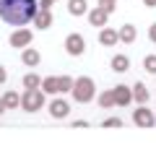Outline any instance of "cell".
Masks as SVG:
<instances>
[{"instance_id": "cell-1", "label": "cell", "mask_w": 156, "mask_h": 143, "mask_svg": "<svg viewBox=\"0 0 156 143\" xmlns=\"http://www.w3.org/2000/svg\"><path fill=\"white\" fill-rule=\"evenodd\" d=\"M39 11L37 0H0V18L11 26H23Z\"/></svg>"}, {"instance_id": "cell-2", "label": "cell", "mask_w": 156, "mask_h": 143, "mask_svg": "<svg viewBox=\"0 0 156 143\" xmlns=\"http://www.w3.org/2000/svg\"><path fill=\"white\" fill-rule=\"evenodd\" d=\"M73 99L78 102V104H89L91 99H94V81H91L89 76H81L73 81Z\"/></svg>"}, {"instance_id": "cell-3", "label": "cell", "mask_w": 156, "mask_h": 143, "mask_svg": "<svg viewBox=\"0 0 156 143\" xmlns=\"http://www.w3.org/2000/svg\"><path fill=\"white\" fill-rule=\"evenodd\" d=\"M42 104H44V91L42 88H26L21 96V107L26 112H37L42 109Z\"/></svg>"}, {"instance_id": "cell-4", "label": "cell", "mask_w": 156, "mask_h": 143, "mask_svg": "<svg viewBox=\"0 0 156 143\" xmlns=\"http://www.w3.org/2000/svg\"><path fill=\"white\" fill-rule=\"evenodd\" d=\"M65 52H68V55H73V57H81L86 52L83 37H81V34H68V37H65Z\"/></svg>"}, {"instance_id": "cell-5", "label": "cell", "mask_w": 156, "mask_h": 143, "mask_svg": "<svg viewBox=\"0 0 156 143\" xmlns=\"http://www.w3.org/2000/svg\"><path fill=\"white\" fill-rule=\"evenodd\" d=\"M133 122H135L138 127H154L156 117H154V112H151V109H146V107H138V109L133 112Z\"/></svg>"}, {"instance_id": "cell-6", "label": "cell", "mask_w": 156, "mask_h": 143, "mask_svg": "<svg viewBox=\"0 0 156 143\" xmlns=\"http://www.w3.org/2000/svg\"><path fill=\"white\" fill-rule=\"evenodd\" d=\"M31 21L37 23V29H39V31L50 29V26H52V13H50V8H39V11L34 13V18H31Z\"/></svg>"}, {"instance_id": "cell-7", "label": "cell", "mask_w": 156, "mask_h": 143, "mask_svg": "<svg viewBox=\"0 0 156 143\" xmlns=\"http://www.w3.org/2000/svg\"><path fill=\"white\" fill-rule=\"evenodd\" d=\"M68 112H70V104H68L65 99H52V104H50V115L55 117V120L68 117Z\"/></svg>"}, {"instance_id": "cell-8", "label": "cell", "mask_w": 156, "mask_h": 143, "mask_svg": "<svg viewBox=\"0 0 156 143\" xmlns=\"http://www.w3.org/2000/svg\"><path fill=\"white\" fill-rule=\"evenodd\" d=\"M112 96H115V104L128 107L130 99H133V91H130L128 86H117V88H112Z\"/></svg>"}, {"instance_id": "cell-9", "label": "cell", "mask_w": 156, "mask_h": 143, "mask_svg": "<svg viewBox=\"0 0 156 143\" xmlns=\"http://www.w3.org/2000/svg\"><path fill=\"white\" fill-rule=\"evenodd\" d=\"M31 42V31L29 29H18V31H13L11 34V47H26V44Z\"/></svg>"}, {"instance_id": "cell-10", "label": "cell", "mask_w": 156, "mask_h": 143, "mask_svg": "<svg viewBox=\"0 0 156 143\" xmlns=\"http://www.w3.org/2000/svg\"><path fill=\"white\" fill-rule=\"evenodd\" d=\"M117 39L125 42V44H133L135 42V26H133V23H125V26L117 31Z\"/></svg>"}, {"instance_id": "cell-11", "label": "cell", "mask_w": 156, "mask_h": 143, "mask_svg": "<svg viewBox=\"0 0 156 143\" xmlns=\"http://www.w3.org/2000/svg\"><path fill=\"white\" fill-rule=\"evenodd\" d=\"M107 16H109V13H107L104 8L89 11V23H91V26H104V23H107Z\"/></svg>"}, {"instance_id": "cell-12", "label": "cell", "mask_w": 156, "mask_h": 143, "mask_svg": "<svg viewBox=\"0 0 156 143\" xmlns=\"http://www.w3.org/2000/svg\"><path fill=\"white\" fill-rule=\"evenodd\" d=\"M21 63H23V65L37 68L39 63H42V55H39L37 50H23V52H21Z\"/></svg>"}, {"instance_id": "cell-13", "label": "cell", "mask_w": 156, "mask_h": 143, "mask_svg": "<svg viewBox=\"0 0 156 143\" xmlns=\"http://www.w3.org/2000/svg\"><path fill=\"white\" fill-rule=\"evenodd\" d=\"M86 11H89L86 0H68V13L70 16H83Z\"/></svg>"}, {"instance_id": "cell-14", "label": "cell", "mask_w": 156, "mask_h": 143, "mask_svg": "<svg viewBox=\"0 0 156 143\" xmlns=\"http://www.w3.org/2000/svg\"><path fill=\"white\" fill-rule=\"evenodd\" d=\"M109 65H112V70H115V73H125V70L130 68V60H128L125 55H115V57L109 60Z\"/></svg>"}, {"instance_id": "cell-15", "label": "cell", "mask_w": 156, "mask_h": 143, "mask_svg": "<svg viewBox=\"0 0 156 143\" xmlns=\"http://www.w3.org/2000/svg\"><path fill=\"white\" fill-rule=\"evenodd\" d=\"M133 99L138 102V104H146V102H148V88H146L140 81L133 86Z\"/></svg>"}, {"instance_id": "cell-16", "label": "cell", "mask_w": 156, "mask_h": 143, "mask_svg": "<svg viewBox=\"0 0 156 143\" xmlns=\"http://www.w3.org/2000/svg\"><path fill=\"white\" fill-rule=\"evenodd\" d=\"M99 42L104 44V47H112V44H117V31H115V29H101Z\"/></svg>"}, {"instance_id": "cell-17", "label": "cell", "mask_w": 156, "mask_h": 143, "mask_svg": "<svg viewBox=\"0 0 156 143\" xmlns=\"http://www.w3.org/2000/svg\"><path fill=\"white\" fill-rule=\"evenodd\" d=\"M3 104H5V109H13V107L21 104V96H18L16 91H5L3 94Z\"/></svg>"}, {"instance_id": "cell-18", "label": "cell", "mask_w": 156, "mask_h": 143, "mask_svg": "<svg viewBox=\"0 0 156 143\" xmlns=\"http://www.w3.org/2000/svg\"><path fill=\"white\" fill-rule=\"evenodd\" d=\"M39 86H42V91H44V94H57V78H55V76L42 78V83H39Z\"/></svg>"}, {"instance_id": "cell-19", "label": "cell", "mask_w": 156, "mask_h": 143, "mask_svg": "<svg viewBox=\"0 0 156 143\" xmlns=\"http://www.w3.org/2000/svg\"><path fill=\"white\" fill-rule=\"evenodd\" d=\"M39 83H42V78H39L37 73H26V76H23V86L26 88H39Z\"/></svg>"}, {"instance_id": "cell-20", "label": "cell", "mask_w": 156, "mask_h": 143, "mask_svg": "<svg viewBox=\"0 0 156 143\" xmlns=\"http://www.w3.org/2000/svg\"><path fill=\"white\" fill-rule=\"evenodd\" d=\"M73 88V78L70 76H60L57 78V91H70Z\"/></svg>"}, {"instance_id": "cell-21", "label": "cell", "mask_w": 156, "mask_h": 143, "mask_svg": "<svg viewBox=\"0 0 156 143\" xmlns=\"http://www.w3.org/2000/svg\"><path fill=\"white\" fill-rule=\"evenodd\" d=\"M99 104L104 107V109H109V107H115V96H112V91H104L99 96Z\"/></svg>"}, {"instance_id": "cell-22", "label": "cell", "mask_w": 156, "mask_h": 143, "mask_svg": "<svg viewBox=\"0 0 156 143\" xmlns=\"http://www.w3.org/2000/svg\"><path fill=\"white\" fill-rule=\"evenodd\" d=\"M143 65H146V70H148V73H154V76H156V55H146Z\"/></svg>"}, {"instance_id": "cell-23", "label": "cell", "mask_w": 156, "mask_h": 143, "mask_svg": "<svg viewBox=\"0 0 156 143\" xmlns=\"http://www.w3.org/2000/svg\"><path fill=\"white\" fill-rule=\"evenodd\" d=\"M101 127H122V120L120 117H109V120L101 122Z\"/></svg>"}, {"instance_id": "cell-24", "label": "cell", "mask_w": 156, "mask_h": 143, "mask_svg": "<svg viewBox=\"0 0 156 143\" xmlns=\"http://www.w3.org/2000/svg\"><path fill=\"white\" fill-rule=\"evenodd\" d=\"M115 3H117V0H99V8H104L107 13H112V11H115Z\"/></svg>"}, {"instance_id": "cell-25", "label": "cell", "mask_w": 156, "mask_h": 143, "mask_svg": "<svg viewBox=\"0 0 156 143\" xmlns=\"http://www.w3.org/2000/svg\"><path fill=\"white\" fill-rule=\"evenodd\" d=\"M73 127H78V130H86V127H89V122H86V120H76V122H73Z\"/></svg>"}, {"instance_id": "cell-26", "label": "cell", "mask_w": 156, "mask_h": 143, "mask_svg": "<svg viewBox=\"0 0 156 143\" xmlns=\"http://www.w3.org/2000/svg\"><path fill=\"white\" fill-rule=\"evenodd\" d=\"M148 39H151V42H156V23H151V29H148Z\"/></svg>"}, {"instance_id": "cell-27", "label": "cell", "mask_w": 156, "mask_h": 143, "mask_svg": "<svg viewBox=\"0 0 156 143\" xmlns=\"http://www.w3.org/2000/svg\"><path fill=\"white\" fill-rule=\"evenodd\" d=\"M0 83H5V68L0 65Z\"/></svg>"}, {"instance_id": "cell-28", "label": "cell", "mask_w": 156, "mask_h": 143, "mask_svg": "<svg viewBox=\"0 0 156 143\" xmlns=\"http://www.w3.org/2000/svg\"><path fill=\"white\" fill-rule=\"evenodd\" d=\"M143 3H146L148 8H154V5H156V0H143Z\"/></svg>"}, {"instance_id": "cell-29", "label": "cell", "mask_w": 156, "mask_h": 143, "mask_svg": "<svg viewBox=\"0 0 156 143\" xmlns=\"http://www.w3.org/2000/svg\"><path fill=\"white\" fill-rule=\"evenodd\" d=\"M3 112H5V104H3V99H0V115H3Z\"/></svg>"}, {"instance_id": "cell-30", "label": "cell", "mask_w": 156, "mask_h": 143, "mask_svg": "<svg viewBox=\"0 0 156 143\" xmlns=\"http://www.w3.org/2000/svg\"><path fill=\"white\" fill-rule=\"evenodd\" d=\"M52 3H55V0H52Z\"/></svg>"}, {"instance_id": "cell-31", "label": "cell", "mask_w": 156, "mask_h": 143, "mask_svg": "<svg viewBox=\"0 0 156 143\" xmlns=\"http://www.w3.org/2000/svg\"><path fill=\"white\" fill-rule=\"evenodd\" d=\"M154 117H156V115H154Z\"/></svg>"}]
</instances>
